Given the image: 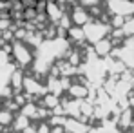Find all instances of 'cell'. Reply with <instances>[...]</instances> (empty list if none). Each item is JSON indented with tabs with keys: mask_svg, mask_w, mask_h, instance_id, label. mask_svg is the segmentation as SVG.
<instances>
[{
	"mask_svg": "<svg viewBox=\"0 0 134 133\" xmlns=\"http://www.w3.org/2000/svg\"><path fill=\"white\" fill-rule=\"evenodd\" d=\"M69 18H71V22L74 24V26L82 27V26H85V24L91 20V13H89V9H85V7H82V6L76 4V6L71 9Z\"/></svg>",
	"mask_w": 134,
	"mask_h": 133,
	"instance_id": "4",
	"label": "cell"
},
{
	"mask_svg": "<svg viewBox=\"0 0 134 133\" xmlns=\"http://www.w3.org/2000/svg\"><path fill=\"white\" fill-rule=\"evenodd\" d=\"M111 49H112V42L109 38H103V40H100V42L94 44V53H96L98 57H105Z\"/></svg>",
	"mask_w": 134,
	"mask_h": 133,
	"instance_id": "9",
	"label": "cell"
},
{
	"mask_svg": "<svg viewBox=\"0 0 134 133\" xmlns=\"http://www.w3.org/2000/svg\"><path fill=\"white\" fill-rule=\"evenodd\" d=\"M125 35H134V20H129V22L123 24V29H121Z\"/></svg>",
	"mask_w": 134,
	"mask_h": 133,
	"instance_id": "16",
	"label": "cell"
},
{
	"mask_svg": "<svg viewBox=\"0 0 134 133\" xmlns=\"http://www.w3.org/2000/svg\"><path fill=\"white\" fill-rule=\"evenodd\" d=\"M76 2H78V6H82L85 9H92V7L100 6V0H76Z\"/></svg>",
	"mask_w": 134,
	"mask_h": 133,
	"instance_id": "14",
	"label": "cell"
},
{
	"mask_svg": "<svg viewBox=\"0 0 134 133\" xmlns=\"http://www.w3.org/2000/svg\"><path fill=\"white\" fill-rule=\"evenodd\" d=\"M11 60V55H9V47H0V66H4V64H7Z\"/></svg>",
	"mask_w": 134,
	"mask_h": 133,
	"instance_id": "15",
	"label": "cell"
},
{
	"mask_svg": "<svg viewBox=\"0 0 134 133\" xmlns=\"http://www.w3.org/2000/svg\"><path fill=\"white\" fill-rule=\"evenodd\" d=\"M0 40H2V31H0Z\"/></svg>",
	"mask_w": 134,
	"mask_h": 133,
	"instance_id": "17",
	"label": "cell"
},
{
	"mask_svg": "<svg viewBox=\"0 0 134 133\" xmlns=\"http://www.w3.org/2000/svg\"><path fill=\"white\" fill-rule=\"evenodd\" d=\"M45 17H49V20L51 22H58L62 17H64V9H62V6L58 4V2H54V0H49V2H45Z\"/></svg>",
	"mask_w": 134,
	"mask_h": 133,
	"instance_id": "7",
	"label": "cell"
},
{
	"mask_svg": "<svg viewBox=\"0 0 134 133\" xmlns=\"http://www.w3.org/2000/svg\"><path fill=\"white\" fill-rule=\"evenodd\" d=\"M65 38L72 44H82V42H85V37H83V31H82V27H74V26H71L69 29H67V35H65Z\"/></svg>",
	"mask_w": 134,
	"mask_h": 133,
	"instance_id": "8",
	"label": "cell"
},
{
	"mask_svg": "<svg viewBox=\"0 0 134 133\" xmlns=\"http://www.w3.org/2000/svg\"><path fill=\"white\" fill-rule=\"evenodd\" d=\"M89 126L82 120V119H69L67 117L65 124H64V131L65 133H89Z\"/></svg>",
	"mask_w": 134,
	"mask_h": 133,
	"instance_id": "6",
	"label": "cell"
},
{
	"mask_svg": "<svg viewBox=\"0 0 134 133\" xmlns=\"http://www.w3.org/2000/svg\"><path fill=\"white\" fill-rule=\"evenodd\" d=\"M13 126H15V130L22 131V130H25L29 126V119L24 117V115H18V119H13Z\"/></svg>",
	"mask_w": 134,
	"mask_h": 133,
	"instance_id": "13",
	"label": "cell"
},
{
	"mask_svg": "<svg viewBox=\"0 0 134 133\" xmlns=\"http://www.w3.org/2000/svg\"><path fill=\"white\" fill-rule=\"evenodd\" d=\"M107 9L116 17H129L134 13V2H131V0H109Z\"/></svg>",
	"mask_w": 134,
	"mask_h": 133,
	"instance_id": "3",
	"label": "cell"
},
{
	"mask_svg": "<svg viewBox=\"0 0 134 133\" xmlns=\"http://www.w3.org/2000/svg\"><path fill=\"white\" fill-rule=\"evenodd\" d=\"M13 47L9 49V55H13L15 62L18 64L20 67H27L33 64V53L24 42H13Z\"/></svg>",
	"mask_w": 134,
	"mask_h": 133,
	"instance_id": "2",
	"label": "cell"
},
{
	"mask_svg": "<svg viewBox=\"0 0 134 133\" xmlns=\"http://www.w3.org/2000/svg\"><path fill=\"white\" fill-rule=\"evenodd\" d=\"M13 113L9 108H2L0 110V126H9V124H13Z\"/></svg>",
	"mask_w": 134,
	"mask_h": 133,
	"instance_id": "12",
	"label": "cell"
},
{
	"mask_svg": "<svg viewBox=\"0 0 134 133\" xmlns=\"http://www.w3.org/2000/svg\"><path fill=\"white\" fill-rule=\"evenodd\" d=\"M58 104H60V97L54 95V93H45L42 97V108L54 110V108H58Z\"/></svg>",
	"mask_w": 134,
	"mask_h": 133,
	"instance_id": "10",
	"label": "cell"
},
{
	"mask_svg": "<svg viewBox=\"0 0 134 133\" xmlns=\"http://www.w3.org/2000/svg\"><path fill=\"white\" fill-rule=\"evenodd\" d=\"M22 89H25V93L29 95H42L44 97L45 93H47V88H45L44 84H40L38 82V78L36 77H24V86Z\"/></svg>",
	"mask_w": 134,
	"mask_h": 133,
	"instance_id": "5",
	"label": "cell"
},
{
	"mask_svg": "<svg viewBox=\"0 0 134 133\" xmlns=\"http://www.w3.org/2000/svg\"><path fill=\"white\" fill-rule=\"evenodd\" d=\"M109 29H111L109 24H103L102 20H92V18H91L85 26H82V31H83L85 40H89V42H92V44H96V42L107 38Z\"/></svg>",
	"mask_w": 134,
	"mask_h": 133,
	"instance_id": "1",
	"label": "cell"
},
{
	"mask_svg": "<svg viewBox=\"0 0 134 133\" xmlns=\"http://www.w3.org/2000/svg\"><path fill=\"white\" fill-rule=\"evenodd\" d=\"M69 93H71V97H74L76 100H82V98H85V97L89 95V89L85 88V86H82V84H72V86L69 88Z\"/></svg>",
	"mask_w": 134,
	"mask_h": 133,
	"instance_id": "11",
	"label": "cell"
}]
</instances>
